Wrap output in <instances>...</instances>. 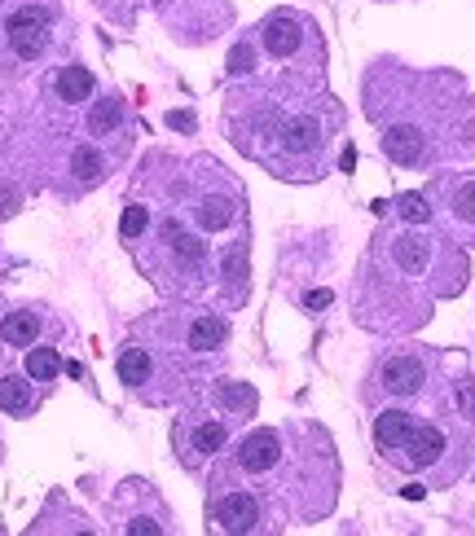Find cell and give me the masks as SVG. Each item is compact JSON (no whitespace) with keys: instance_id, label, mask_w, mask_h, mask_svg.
<instances>
[{"instance_id":"7402d4cb","label":"cell","mask_w":475,"mask_h":536,"mask_svg":"<svg viewBox=\"0 0 475 536\" xmlns=\"http://www.w3.org/2000/svg\"><path fill=\"white\" fill-rule=\"evenodd\" d=\"M396 207H401V216H405V220H427V216H432V207H427V198H423V194H405Z\"/></svg>"},{"instance_id":"d4e9b609","label":"cell","mask_w":475,"mask_h":536,"mask_svg":"<svg viewBox=\"0 0 475 536\" xmlns=\"http://www.w3.org/2000/svg\"><path fill=\"white\" fill-rule=\"evenodd\" d=\"M128 532H132V536H146V532L154 536V532H159V523H150V519H137V523H128Z\"/></svg>"},{"instance_id":"8fae6325","label":"cell","mask_w":475,"mask_h":536,"mask_svg":"<svg viewBox=\"0 0 475 536\" xmlns=\"http://www.w3.org/2000/svg\"><path fill=\"white\" fill-rule=\"evenodd\" d=\"M93 93V71L88 66H66L58 75V97L62 102H84V97Z\"/></svg>"},{"instance_id":"484cf974","label":"cell","mask_w":475,"mask_h":536,"mask_svg":"<svg viewBox=\"0 0 475 536\" xmlns=\"http://www.w3.org/2000/svg\"><path fill=\"white\" fill-rule=\"evenodd\" d=\"M304 304H308V308H326V304H330V290H313Z\"/></svg>"},{"instance_id":"ac0fdd59","label":"cell","mask_w":475,"mask_h":536,"mask_svg":"<svg viewBox=\"0 0 475 536\" xmlns=\"http://www.w3.org/2000/svg\"><path fill=\"white\" fill-rule=\"evenodd\" d=\"M71 172L80 176V181H97V176H102V154H97L93 145H80V150L71 154Z\"/></svg>"},{"instance_id":"603a6c76","label":"cell","mask_w":475,"mask_h":536,"mask_svg":"<svg viewBox=\"0 0 475 536\" xmlns=\"http://www.w3.org/2000/svg\"><path fill=\"white\" fill-rule=\"evenodd\" d=\"M119 229H124V238H137V233L146 229V207H128L124 211V225H119Z\"/></svg>"},{"instance_id":"30bf717a","label":"cell","mask_w":475,"mask_h":536,"mask_svg":"<svg viewBox=\"0 0 475 536\" xmlns=\"http://www.w3.org/2000/svg\"><path fill=\"white\" fill-rule=\"evenodd\" d=\"M225 339H229V321H220V317H203V321H194V330H190L194 352H216Z\"/></svg>"},{"instance_id":"2e32d148","label":"cell","mask_w":475,"mask_h":536,"mask_svg":"<svg viewBox=\"0 0 475 536\" xmlns=\"http://www.w3.org/2000/svg\"><path fill=\"white\" fill-rule=\"evenodd\" d=\"M198 225H203V229L234 225V203H229V198H207V203L198 207Z\"/></svg>"},{"instance_id":"d6986e66","label":"cell","mask_w":475,"mask_h":536,"mask_svg":"<svg viewBox=\"0 0 475 536\" xmlns=\"http://www.w3.org/2000/svg\"><path fill=\"white\" fill-rule=\"evenodd\" d=\"M220 444H225V427H220V422H203V427L194 431V453H198V457L216 453Z\"/></svg>"},{"instance_id":"9a60e30c","label":"cell","mask_w":475,"mask_h":536,"mask_svg":"<svg viewBox=\"0 0 475 536\" xmlns=\"http://www.w3.org/2000/svg\"><path fill=\"white\" fill-rule=\"evenodd\" d=\"M58 370H62L58 348H36V352L27 356V374L36 378V383H53V378H58Z\"/></svg>"},{"instance_id":"44dd1931","label":"cell","mask_w":475,"mask_h":536,"mask_svg":"<svg viewBox=\"0 0 475 536\" xmlns=\"http://www.w3.org/2000/svg\"><path fill=\"white\" fill-rule=\"evenodd\" d=\"M313 141H317V124H313V119H304V124L291 128V141H286V145L300 154V150H313Z\"/></svg>"},{"instance_id":"ba28073f","label":"cell","mask_w":475,"mask_h":536,"mask_svg":"<svg viewBox=\"0 0 475 536\" xmlns=\"http://www.w3.org/2000/svg\"><path fill=\"white\" fill-rule=\"evenodd\" d=\"M405 449H410V462L418 466H432L440 453H445V435H440L436 427H414L410 440H405Z\"/></svg>"},{"instance_id":"5bb4252c","label":"cell","mask_w":475,"mask_h":536,"mask_svg":"<svg viewBox=\"0 0 475 536\" xmlns=\"http://www.w3.org/2000/svg\"><path fill=\"white\" fill-rule=\"evenodd\" d=\"M119 119H124V106H119L115 97H106V102H97L93 115H88V132H93V137H106V132L119 128Z\"/></svg>"},{"instance_id":"cb8c5ba5","label":"cell","mask_w":475,"mask_h":536,"mask_svg":"<svg viewBox=\"0 0 475 536\" xmlns=\"http://www.w3.org/2000/svg\"><path fill=\"white\" fill-rule=\"evenodd\" d=\"M458 211H462L467 220H475V181L462 185V194H458Z\"/></svg>"},{"instance_id":"8992f818","label":"cell","mask_w":475,"mask_h":536,"mask_svg":"<svg viewBox=\"0 0 475 536\" xmlns=\"http://www.w3.org/2000/svg\"><path fill=\"white\" fill-rule=\"evenodd\" d=\"M410 431H414V422H410V413H401V409H388L374 418V440H379V449H405Z\"/></svg>"},{"instance_id":"ffe728a7","label":"cell","mask_w":475,"mask_h":536,"mask_svg":"<svg viewBox=\"0 0 475 536\" xmlns=\"http://www.w3.org/2000/svg\"><path fill=\"white\" fill-rule=\"evenodd\" d=\"M396 260H401V268H423L427 242L423 238H401V242H396Z\"/></svg>"},{"instance_id":"6da1fadb","label":"cell","mask_w":475,"mask_h":536,"mask_svg":"<svg viewBox=\"0 0 475 536\" xmlns=\"http://www.w3.org/2000/svg\"><path fill=\"white\" fill-rule=\"evenodd\" d=\"M5 31H9V49H14L18 58H40L44 44H49V14L27 5V9H18V14H9Z\"/></svg>"},{"instance_id":"5b68a950","label":"cell","mask_w":475,"mask_h":536,"mask_svg":"<svg viewBox=\"0 0 475 536\" xmlns=\"http://www.w3.org/2000/svg\"><path fill=\"white\" fill-rule=\"evenodd\" d=\"M383 154H388L392 163H418L423 159V132L418 128H388V137H383Z\"/></svg>"},{"instance_id":"7c38bea8","label":"cell","mask_w":475,"mask_h":536,"mask_svg":"<svg viewBox=\"0 0 475 536\" xmlns=\"http://www.w3.org/2000/svg\"><path fill=\"white\" fill-rule=\"evenodd\" d=\"M163 238H172V251H176V260H181V264H190V268L203 264V242H198L194 233H181L168 220V225H163Z\"/></svg>"},{"instance_id":"e0dca14e","label":"cell","mask_w":475,"mask_h":536,"mask_svg":"<svg viewBox=\"0 0 475 536\" xmlns=\"http://www.w3.org/2000/svg\"><path fill=\"white\" fill-rule=\"evenodd\" d=\"M0 409L5 413H22V409H31V392H27V383L22 378H0Z\"/></svg>"},{"instance_id":"9c48e42d","label":"cell","mask_w":475,"mask_h":536,"mask_svg":"<svg viewBox=\"0 0 475 536\" xmlns=\"http://www.w3.org/2000/svg\"><path fill=\"white\" fill-rule=\"evenodd\" d=\"M0 334H5L9 348H31V343H36V334H40V317H36V312H9L5 326H0Z\"/></svg>"},{"instance_id":"3957f363","label":"cell","mask_w":475,"mask_h":536,"mask_svg":"<svg viewBox=\"0 0 475 536\" xmlns=\"http://www.w3.org/2000/svg\"><path fill=\"white\" fill-rule=\"evenodd\" d=\"M216 523L225 532H251L260 523V506H256V497H247V493H229V497H220L216 501Z\"/></svg>"},{"instance_id":"52a82bcc","label":"cell","mask_w":475,"mask_h":536,"mask_svg":"<svg viewBox=\"0 0 475 536\" xmlns=\"http://www.w3.org/2000/svg\"><path fill=\"white\" fill-rule=\"evenodd\" d=\"M300 40H304V31L295 27L291 18H273V22H264V49L278 53V58H286V53L300 49Z\"/></svg>"},{"instance_id":"4fadbf2b","label":"cell","mask_w":475,"mask_h":536,"mask_svg":"<svg viewBox=\"0 0 475 536\" xmlns=\"http://www.w3.org/2000/svg\"><path fill=\"white\" fill-rule=\"evenodd\" d=\"M119 378H124L128 387L150 383V352L146 348H128L124 356H119Z\"/></svg>"},{"instance_id":"4316f807","label":"cell","mask_w":475,"mask_h":536,"mask_svg":"<svg viewBox=\"0 0 475 536\" xmlns=\"http://www.w3.org/2000/svg\"><path fill=\"white\" fill-rule=\"evenodd\" d=\"M0 211H5V216L14 211V194H5V189H0Z\"/></svg>"},{"instance_id":"277c9868","label":"cell","mask_w":475,"mask_h":536,"mask_svg":"<svg viewBox=\"0 0 475 536\" xmlns=\"http://www.w3.org/2000/svg\"><path fill=\"white\" fill-rule=\"evenodd\" d=\"M383 387L396 396H410L423 387V361H414V356H392L388 365H383Z\"/></svg>"},{"instance_id":"7a4b0ae2","label":"cell","mask_w":475,"mask_h":536,"mask_svg":"<svg viewBox=\"0 0 475 536\" xmlns=\"http://www.w3.org/2000/svg\"><path fill=\"white\" fill-rule=\"evenodd\" d=\"M238 462H242V471L264 475L273 462H278V431H269V427L251 431L247 440H242V449H238Z\"/></svg>"}]
</instances>
